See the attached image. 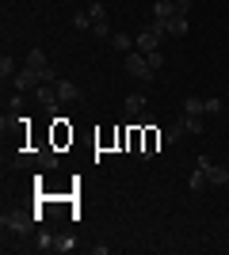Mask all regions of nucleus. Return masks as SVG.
<instances>
[{"label": "nucleus", "instance_id": "obj_1", "mask_svg": "<svg viewBox=\"0 0 229 255\" xmlns=\"http://www.w3.org/2000/svg\"><path fill=\"white\" fill-rule=\"evenodd\" d=\"M126 73L138 80V84H153V76H157V69L149 65V57H145L142 50H130L126 53Z\"/></svg>", "mask_w": 229, "mask_h": 255}, {"label": "nucleus", "instance_id": "obj_2", "mask_svg": "<svg viewBox=\"0 0 229 255\" xmlns=\"http://www.w3.org/2000/svg\"><path fill=\"white\" fill-rule=\"evenodd\" d=\"M164 23H157L153 19L149 27H142L138 31V38H134V50H142V53H153V50H161V38H164Z\"/></svg>", "mask_w": 229, "mask_h": 255}, {"label": "nucleus", "instance_id": "obj_3", "mask_svg": "<svg viewBox=\"0 0 229 255\" xmlns=\"http://www.w3.org/2000/svg\"><path fill=\"white\" fill-rule=\"evenodd\" d=\"M195 168L203 171V175H207V183H210V187H226V183H229V168H218V164H214L210 156H199V164H195Z\"/></svg>", "mask_w": 229, "mask_h": 255}, {"label": "nucleus", "instance_id": "obj_4", "mask_svg": "<svg viewBox=\"0 0 229 255\" xmlns=\"http://www.w3.org/2000/svg\"><path fill=\"white\" fill-rule=\"evenodd\" d=\"M34 221H38V213H31V217H27V213H4V217H0V225H4V233H31L34 229Z\"/></svg>", "mask_w": 229, "mask_h": 255}, {"label": "nucleus", "instance_id": "obj_5", "mask_svg": "<svg viewBox=\"0 0 229 255\" xmlns=\"http://www.w3.org/2000/svg\"><path fill=\"white\" fill-rule=\"evenodd\" d=\"M11 84H15V92H34V88L42 84V73H38V69H31V65H23Z\"/></svg>", "mask_w": 229, "mask_h": 255}, {"label": "nucleus", "instance_id": "obj_6", "mask_svg": "<svg viewBox=\"0 0 229 255\" xmlns=\"http://www.w3.org/2000/svg\"><path fill=\"white\" fill-rule=\"evenodd\" d=\"M57 99H61V103H80L84 92H80L73 80H57Z\"/></svg>", "mask_w": 229, "mask_h": 255}, {"label": "nucleus", "instance_id": "obj_7", "mask_svg": "<svg viewBox=\"0 0 229 255\" xmlns=\"http://www.w3.org/2000/svg\"><path fill=\"white\" fill-rule=\"evenodd\" d=\"M153 19H176V0H157L153 4Z\"/></svg>", "mask_w": 229, "mask_h": 255}, {"label": "nucleus", "instance_id": "obj_8", "mask_svg": "<svg viewBox=\"0 0 229 255\" xmlns=\"http://www.w3.org/2000/svg\"><path fill=\"white\" fill-rule=\"evenodd\" d=\"M15 73H19V65H15V57H8V53H4V57H0V80L8 84V80H15Z\"/></svg>", "mask_w": 229, "mask_h": 255}, {"label": "nucleus", "instance_id": "obj_9", "mask_svg": "<svg viewBox=\"0 0 229 255\" xmlns=\"http://www.w3.org/2000/svg\"><path fill=\"white\" fill-rule=\"evenodd\" d=\"M161 23V19H157ZM164 31L168 34H176V38H180V34H187V15H176V19H164Z\"/></svg>", "mask_w": 229, "mask_h": 255}, {"label": "nucleus", "instance_id": "obj_10", "mask_svg": "<svg viewBox=\"0 0 229 255\" xmlns=\"http://www.w3.org/2000/svg\"><path fill=\"white\" fill-rule=\"evenodd\" d=\"M126 115H145V96L142 92H130V96H126Z\"/></svg>", "mask_w": 229, "mask_h": 255}, {"label": "nucleus", "instance_id": "obj_11", "mask_svg": "<svg viewBox=\"0 0 229 255\" xmlns=\"http://www.w3.org/2000/svg\"><path fill=\"white\" fill-rule=\"evenodd\" d=\"M184 133H187V126H184V118H176V122H172V126H168V129H164V141H168V145H176V141H180V137H184Z\"/></svg>", "mask_w": 229, "mask_h": 255}, {"label": "nucleus", "instance_id": "obj_12", "mask_svg": "<svg viewBox=\"0 0 229 255\" xmlns=\"http://www.w3.org/2000/svg\"><path fill=\"white\" fill-rule=\"evenodd\" d=\"M184 115H207V99H203V96H191L184 103Z\"/></svg>", "mask_w": 229, "mask_h": 255}, {"label": "nucleus", "instance_id": "obj_13", "mask_svg": "<svg viewBox=\"0 0 229 255\" xmlns=\"http://www.w3.org/2000/svg\"><path fill=\"white\" fill-rule=\"evenodd\" d=\"M180 118H184L187 133H203V126H207V122H203V115H180Z\"/></svg>", "mask_w": 229, "mask_h": 255}, {"label": "nucleus", "instance_id": "obj_14", "mask_svg": "<svg viewBox=\"0 0 229 255\" xmlns=\"http://www.w3.org/2000/svg\"><path fill=\"white\" fill-rule=\"evenodd\" d=\"M187 187H191V191H207V187H210V183H207V175H203V171H191V179H187Z\"/></svg>", "mask_w": 229, "mask_h": 255}, {"label": "nucleus", "instance_id": "obj_15", "mask_svg": "<svg viewBox=\"0 0 229 255\" xmlns=\"http://www.w3.org/2000/svg\"><path fill=\"white\" fill-rule=\"evenodd\" d=\"M111 46H115V50H122V53H130V34H111Z\"/></svg>", "mask_w": 229, "mask_h": 255}, {"label": "nucleus", "instance_id": "obj_16", "mask_svg": "<svg viewBox=\"0 0 229 255\" xmlns=\"http://www.w3.org/2000/svg\"><path fill=\"white\" fill-rule=\"evenodd\" d=\"M73 27H76V31H92V15H88V11H76V15H73Z\"/></svg>", "mask_w": 229, "mask_h": 255}, {"label": "nucleus", "instance_id": "obj_17", "mask_svg": "<svg viewBox=\"0 0 229 255\" xmlns=\"http://www.w3.org/2000/svg\"><path fill=\"white\" fill-rule=\"evenodd\" d=\"M88 15H92V27H96V23H107V8H103V4H92Z\"/></svg>", "mask_w": 229, "mask_h": 255}, {"label": "nucleus", "instance_id": "obj_18", "mask_svg": "<svg viewBox=\"0 0 229 255\" xmlns=\"http://www.w3.org/2000/svg\"><path fill=\"white\" fill-rule=\"evenodd\" d=\"M73 248H76L73 236H57V240H54V252H73Z\"/></svg>", "mask_w": 229, "mask_h": 255}, {"label": "nucleus", "instance_id": "obj_19", "mask_svg": "<svg viewBox=\"0 0 229 255\" xmlns=\"http://www.w3.org/2000/svg\"><path fill=\"white\" fill-rule=\"evenodd\" d=\"M145 57H149V65H153V69H157V73H161V65H164V57H161V50H153V53H145Z\"/></svg>", "mask_w": 229, "mask_h": 255}, {"label": "nucleus", "instance_id": "obj_20", "mask_svg": "<svg viewBox=\"0 0 229 255\" xmlns=\"http://www.w3.org/2000/svg\"><path fill=\"white\" fill-rule=\"evenodd\" d=\"M92 31H96L99 38H107V42H111V34H115V31H111V27H107V23H96V27H92Z\"/></svg>", "mask_w": 229, "mask_h": 255}, {"label": "nucleus", "instance_id": "obj_21", "mask_svg": "<svg viewBox=\"0 0 229 255\" xmlns=\"http://www.w3.org/2000/svg\"><path fill=\"white\" fill-rule=\"evenodd\" d=\"M38 248H42V252H50V248H54V236H50V233H38Z\"/></svg>", "mask_w": 229, "mask_h": 255}, {"label": "nucleus", "instance_id": "obj_22", "mask_svg": "<svg viewBox=\"0 0 229 255\" xmlns=\"http://www.w3.org/2000/svg\"><path fill=\"white\" fill-rule=\"evenodd\" d=\"M176 15H191V0H176Z\"/></svg>", "mask_w": 229, "mask_h": 255}, {"label": "nucleus", "instance_id": "obj_23", "mask_svg": "<svg viewBox=\"0 0 229 255\" xmlns=\"http://www.w3.org/2000/svg\"><path fill=\"white\" fill-rule=\"evenodd\" d=\"M207 115H222V99H207Z\"/></svg>", "mask_w": 229, "mask_h": 255}]
</instances>
